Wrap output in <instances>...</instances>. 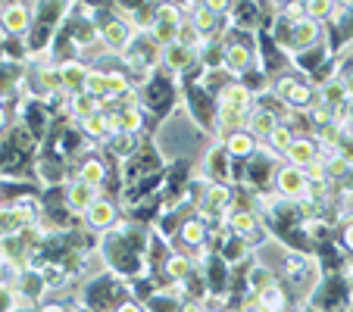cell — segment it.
Listing matches in <instances>:
<instances>
[{"label": "cell", "mask_w": 353, "mask_h": 312, "mask_svg": "<svg viewBox=\"0 0 353 312\" xmlns=\"http://www.w3.org/2000/svg\"><path fill=\"white\" fill-rule=\"evenodd\" d=\"M269 91L275 94V97L285 103V107L297 110V113H307L310 107H313L316 100H319V94H316V87L310 85L307 79H300L297 72H285V75H275L272 79V87Z\"/></svg>", "instance_id": "1"}, {"label": "cell", "mask_w": 353, "mask_h": 312, "mask_svg": "<svg viewBox=\"0 0 353 312\" xmlns=\"http://www.w3.org/2000/svg\"><path fill=\"white\" fill-rule=\"evenodd\" d=\"M81 222H85V228H88L91 234H97V238H103V234L116 231V228H119V222H122L116 197H107V194H100V197L85 209Z\"/></svg>", "instance_id": "2"}, {"label": "cell", "mask_w": 353, "mask_h": 312, "mask_svg": "<svg viewBox=\"0 0 353 312\" xmlns=\"http://www.w3.org/2000/svg\"><path fill=\"white\" fill-rule=\"evenodd\" d=\"M38 22V3H3V16H0V28L7 38H28V32Z\"/></svg>", "instance_id": "3"}, {"label": "cell", "mask_w": 353, "mask_h": 312, "mask_svg": "<svg viewBox=\"0 0 353 312\" xmlns=\"http://www.w3.org/2000/svg\"><path fill=\"white\" fill-rule=\"evenodd\" d=\"M272 194H279V197L288 200V203H300L303 197H310V181H307V175H303V169L281 163V166L275 169Z\"/></svg>", "instance_id": "4"}, {"label": "cell", "mask_w": 353, "mask_h": 312, "mask_svg": "<svg viewBox=\"0 0 353 312\" xmlns=\"http://www.w3.org/2000/svg\"><path fill=\"white\" fill-rule=\"evenodd\" d=\"M134 28L128 25L125 19H110L107 25L100 28V44L107 47V54L110 56H116V60H119L122 54H125L128 47H132V41H134Z\"/></svg>", "instance_id": "5"}, {"label": "cell", "mask_w": 353, "mask_h": 312, "mask_svg": "<svg viewBox=\"0 0 353 312\" xmlns=\"http://www.w3.org/2000/svg\"><path fill=\"white\" fill-rule=\"evenodd\" d=\"M313 160H319V141L313 134H297L294 144L288 147L285 153V163L288 166H297V169H307Z\"/></svg>", "instance_id": "6"}, {"label": "cell", "mask_w": 353, "mask_h": 312, "mask_svg": "<svg viewBox=\"0 0 353 312\" xmlns=\"http://www.w3.org/2000/svg\"><path fill=\"white\" fill-rule=\"evenodd\" d=\"M250 297H256L260 300V306L266 312H291L294 309V303H291V293H288V287L281 284L279 278L275 281H269L266 287H260L256 293H250Z\"/></svg>", "instance_id": "7"}, {"label": "cell", "mask_w": 353, "mask_h": 312, "mask_svg": "<svg viewBox=\"0 0 353 312\" xmlns=\"http://www.w3.org/2000/svg\"><path fill=\"white\" fill-rule=\"evenodd\" d=\"M222 147H225V153L232 156L234 163H247V160H254L256 153L263 150L260 141H256L250 132H244V128H241V132H232V134H228V141H225Z\"/></svg>", "instance_id": "8"}, {"label": "cell", "mask_w": 353, "mask_h": 312, "mask_svg": "<svg viewBox=\"0 0 353 312\" xmlns=\"http://www.w3.org/2000/svg\"><path fill=\"white\" fill-rule=\"evenodd\" d=\"M63 194H66V206L72 209L75 216H85V209L94 203V200L100 197V191L97 187H91V185H85V181H69L66 187H63Z\"/></svg>", "instance_id": "9"}, {"label": "cell", "mask_w": 353, "mask_h": 312, "mask_svg": "<svg viewBox=\"0 0 353 312\" xmlns=\"http://www.w3.org/2000/svg\"><path fill=\"white\" fill-rule=\"evenodd\" d=\"M197 275V262L191 253H169V259L163 262V278L169 281H191Z\"/></svg>", "instance_id": "10"}, {"label": "cell", "mask_w": 353, "mask_h": 312, "mask_svg": "<svg viewBox=\"0 0 353 312\" xmlns=\"http://www.w3.org/2000/svg\"><path fill=\"white\" fill-rule=\"evenodd\" d=\"M91 72L85 60H69V63H60V75H63V91L66 94H79L85 91V79Z\"/></svg>", "instance_id": "11"}, {"label": "cell", "mask_w": 353, "mask_h": 312, "mask_svg": "<svg viewBox=\"0 0 353 312\" xmlns=\"http://www.w3.org/2000/svg\"><path fill=\"white\" fill-rule=\"evenodd\" d=\"M94 113H103V103H100L97 97H91L88 91L69 94V122L79 125L81 119H88V116H94Z\"/></svg>", "instance_id": "12"}, {"label": "cell", "mask_w": 353, "mask_h": 312, "mask_svg": "<svg viewBox=\"0 0 353 312\" xmlns=\"http://www.w3.org/2000/svg\"><path fill=\"white\" fill-rule=\"evenodd\" d=\"M316 94H319V103H325L328 110H341L347 100H350L347 81L341 79V75H334V79H328L322 87H316Z\"/></svg>", "instance_id": "13"}, {"label": "cell", "mask_w": 353, "mask_h": 312, "mask_svg": "<svg viewBox=\"0 0 353 312\" xmlns=\"http://www.w3.org/2000/svg\"><path fill=\"white\" fill-rule=\"evenodd\" d=\"M275 125H279V119H275L269 110H260V107H254L250 110V116H247V122H244V132H250L256 141H266L269 134L275 132Z\"/></svg>", "instance_id": "14"}, {"label": "cell", "mask_w": 353, "mask_h": 312, "mask_svg": "<svg viewBox=\"0 0 353 312\" xmlns=\"http://www.w3.org/2000/svg\"><path fill=\"white\" fill-rule=\"evenodd\" d=\"M294 138H297V132H294V128H288V125H275V132L269 134L266 141H263V150H269L272 153V156H279L281 163H285V153H288V147L294 144Z\"/></svg>", "instance_id": "15"}, {"label": "cell", "mask_w": 353, "mask_h": 312, "mask_svg": "<svg viewBox=\"0 0 353 312\" xmlns=\"http://www.w3.org/2000/svg\"><path fill=\"white\" fill-rule=\"evenodd\" d=\"M26 231V222L19 219V213H16L10 203L0 206V240L3 238H16V234Z\"/></svg>", "instance_id": "16"}, {"label": "cell", "mask_w": 353, "mask_h": 312, "mask_svg": "<svg viewBox=\"0 0 353 312\" xmlns=\"http://www.w3.org/2000/svg\"><path fill=\"white\" fill-rule=\"evenodd\" d=\"M22 278H26V269L10 259H0V291H19Z\"/></svg>", "instance_id": "17"}, {"label": "cell", "mask_w": 353, "mask_h": 312, "mask_svg": "<svg viewBox=\"0 0 353 312\" xmlns=\"http://www.w3.org/2000/svg\"><path fill=\"white\" fill-rule=\"evenodd\" d=\"M332 16H334V3H328V0H310L307 3V19L325 25V22H332Z\"/></svg>", "instance_id": "18"}, {"label": "cell", "mask_w": 353, "mask_h": 312, "mask_svg": "<svg viewBox=\"0 0 353 312\" xmlns=\"http://www.w3.org/2000/svg\"><path fill=\"white\" fill-rule=\"evenodd\" d=\"M69 309H72V306H66V303H63V300H41V303H38V312H69Z\"/></svg>", "instance_id": "19"}, {"label": "cell", "mask_w": 353, "mask_h": 312, "mask_svg": "<svg viewBox=\"0 0 353 312\" xmlns=\"http://www.w3.org/2000/svg\"><path fill=\"white\" fill-rule=\"evenodd\" d=\"M113 312H144V303H141V300H134V297H125Z\"/></svg>", "instance_id": "20"}, {"label": "cell", "mask_w": 353, "mask_h": 312, "mask_svg": "<svg viewBox=\"0 0 353 312\" xmlns=\"http://www.w3.org/2000/svg\"><path fill=\"white\" fill-rule=\"evenodd\" d=\"M179 312H207V303H203V300H197V297H188L185 303L179 306Z\"/></svg>", "instance_id": "21"}, {"label": "cell", "mask_w": 353, "mask_h": 312, "mask_svg": "<svg viewBox=\"0 0 353 312\" xmlns=\"http://www.w3.org/2000/svg\"><path fill=\"white\" fill-rule=\"evenodd\" d=\"M13 312H38V306H34V303H19Z\"/></svg>", "instance_id": "22"}, {"label": "cell", "mask_w": 353, "mask_h": 312, "mask_svg": "<svg viewBox=\"0 0 353 312\" xmlns=\"http://www.w3.org/2000/svg\"><path fill=\"white\" fill-rule=\"evenodd\" d=\"M347 81V91H350V100H353V75H350V79H344Z\"/></svg>", "instance_id": "23"}, {"label": "cell", "mask_w": 353, "mask_h": 312, "mask_svg": "<svg viewBox=\"0 0 353 312\" xmlns=\"http://www.w3.org/2000/svg\"><path fill=\"white\" fill-rule=\"evenodd\" d=\"M69 312H88V309H81V306H79V303H75V306H72V309H69Z\"/></svg>", "instance_id": "24"}, {"label": "cell", "mask_w": 353, "mask_h": 312, "mask_svg": "<svg viewBox=\"0 0 353 312\" xmlns=\"http://www.w3.org/2000/svg\"><path fill=\"white\" fill-rule=\"evenodd\" d=\"M207 312H219V309H207Z\"/></svg>", "instance_id": "25"}, {"label": "cell", "mask_w": 353, "mask_h": 312, "mask_svg": "<svg viewBox=\"0 0 353 312\" xmlns=\"http://www.w3.org/2000/svg\"><path fill=\"white\" fill-rule=\"evenodd\" d=\"M0 206H3V203H0Z\"/></svg>", "instance_id": "26"}, {"label": "cell", "mask_w": 353, "mask_h": 312, "mask_svg": "<svg viewBox=\"0 0 353 312\" xmlns=\"http://www.w3.org/2000/svg\"><path fill=\"white\" fill-rule=\"evenodd\" d=\"M350 44H353V41H350Z\"/></svg>", "instance_id": "27"}, {"label": "cell", "mask_w": 353, "mask_h": 312, "mask_svg": "<svg viewBox=\"0 0 353 312\" xmlns=\"http://www.w3.org/2000/svg\"><path fill=\"white\" fill-rule=\"evenodd\" d=\"M350 134H353V132H350Z\"/></svg>", "instance_id": "28"}]
</instances>
